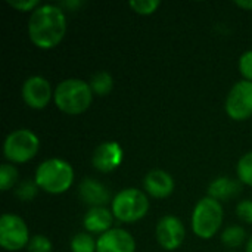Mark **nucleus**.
I'll use <instances>...</instances> for the list:
<instances>
[{
  "instance_id": "nucleus-1",
  "label": "nucleus",
  "mask_w": 252,
  "mask_h": 252,
  "mask_svg": "<svg viewBox=\"0 0 252 252\" xmlns=\"http://www.w3.org/2000/svg\"><path fill=\"white\" fill-rule=\"evenodd\" d=\"M66 31V18L56 4H43L32 10L28 21L31 41L43 50L56 47Z\"/></svg>"
},
{
  "instance_id": "nucleus-2",
  "label": "nucleus",
  "mask_w": 252,
  "mask_h": 252,
  "mask_svg": "<svg viewBox=\"0 0 252 252\" xmlns=\"http://www.w3.org/2000/svg\"><path fill=\"white\" fill-rule=\"evenodd\" d=\"M53 100L62 112L78 115L92 105L93 92L89 83L78 78H68L58 84L53 92Z\"/></svg>"
},
{
  "instance_id": "nucleus-3",
  "label": "nucleus",
  "mask_w": 252,
  "mask_h": 252,
  "mask_svg": "<svg viewBox=\"0 0 252 252\" xmlns=\"http://www.w3.org/2000/svg\"><path fill=\"white\" fill-rule=\"evenodd\" d=\"M34 182L37 183L38 189L47 193L59 195L71 188L74 182V170L63 159L50 158L37 167Z\"/></svg>"
},
{
  "instance_id": "nucleus-4",
  "label": "nucleus",
  "mask_w": 252,
  "mask_h": 252,
  "mask_svg": "<svg viewBox=\"0 0 252 252\" xmlns=\"http://www.w3.org/2000/svg\"><path fill=\"white\" fill-rule=\"evenodd\" d=\"M223 224V207L214 198L201 199L192 214L193 233L201 239H211Z\"/></svg>"
},
{
  "instance_id": "nucleus-5",
  "label": "nucleus",
  "mask_w": 252,
  "mask_h": 252,
  "mask_svg": "<svg viewBox=\"0 0 252 252\" xmlns=\"http://www.w3.org/2000/svg\"><path fill=\"white\" fill-rule=\"evenodd\" d=\"M149 210L148 196L136 188L123 189L112 199V214L123 223H134L146 216Z\"/></svg>"
},
{
  "instance_id": "nucleus-6",
  "label": "nucleus",
  "mask_w": 252,
  "mask_h": 252,
  "mask_svg": "<svg viewBox=\"0 0 252 252\" xmlns=\"http://www.w3.org/2000/svg\"><path fill=\"white\" fill-rule=\"evenodd\" d=\"M40 148V140L28 128H19L7 134L3 145L6 159L15 164H22L35 157Z\"/></svg>"
},
{
  "instance_id": "nucleus-7",
  "label": "nucleus",
  "mask_w": 252,
  "mask_h": 252,
  "mask_svg": "<svg viewBox=\"0 0 252 252\" xmlns=\"http://www.w3.org/2000/svg\"><path fill=\"white\" fill-rule=\"evenodd\" d=\"M30 242L25 221L15 214H3L0 219V245L6 251H21Z\"/></svg>"
},
{
  "instance_id": "nucleus-8",
  "label": "nucleus",
  "mask_w": 252,
  "mask_h": 252,
  "mask_svg": "<svg viewBox=\"0 0 252 252\" xmlns=\"http://www.w3.org/2000/svg\"><path fill=\"white\" fill-rule=\"evenodd\" d=\"M226 112L232 120L245 121L252 117V81L236 83L227 94Z\"/></svg>"
},
{
  "instance_id": "nucleus-9",
  "label": "nucleus",
  "mask_w": 252,
  "mask_h": 252,
  "mask_svg": "<svg viewBox=\"0 0 252 252\" xmlns=\"http://www.w3.org/2000/svg\"><path fill=\"white\" fill-rule=\"evenodd\" d=\"M185 236V226L182 220L174 216H165L157 224V241L165 251L177 250L183 244Z\"/></svg>"
},
{
  "instance_id": "nucleus-10",
  "label": "nucleus",
  "mask_w": 252,
  "mask_h": 252,
  "mask_svg": "<svg viewBox=\"0 0 252 252\" xmlns=\"http://www.w3.org/2000/svg\"><path fill=\"white\" fill-rule=\"evenodd\" d=\"M52 96L53 93H52L50 83L40 75L30 77L28 80H25L22 86V99L32 109L46 108Z\"/></svg>"
},
{
  "instance_id": "nucleus-11",
  "label": "nucleus",
  "mask_w": 252,
  "mask_h": 252,
  "mask_svg": "<svg viewBox=\"0 0 252 252\" xmlns=\"http://www.w3.org/2000/svg\"><path fill=\"white\" fill-rule=\"evenodd\" d=\"M123 157H124L123 148L117 142L109 140L100 143L94 149L92 157V164L100 173H111L121 165Z\"/></svg>"
},
{
  "instance_id": "nucleus-12",
  "label": "nucleus",
  "mask_w": 252,
  "mask_h": 252,
  "mask_svg": "<svg viewBox=\"0 0 252 252\" xmlns=\"http://www.w3.org/2000/svg\"><path fill=\"white\" fill-rule=\"evenodd\" d=\"M136 242L124 229H111L96 241V252H134Z\"/></svg>"
},
{
  "instance_id": "nucleus-13",
  "label": "nucleus",
  "mask_w": 252,
  "mask_h": 252,
  "mask_svg": "<svg viewBox=\"0 0 252 252\" xmlns=\"http://www.w3.org/2000/svg\"><path fill=\"white\" fill-rule=\"evenodd\" d=\"M143 186H145V190L151 196H154L157 199H162L173 193L174 180L168 173H165L162 170H152L145 176Z\"/></svg>"
},
{
  "instance_id": "nucleus-14",
  "label": "nucleus",
  "mask_w": 252,
  "mask_h": 252,
  "mask_svg": "<svg viewBox=\"0 0 252 252\" xmlns=\"http://www.w3.org/2000/svg\"><path fill=\"white\" fill-rule=\"evenodd\" d=\"M112 220H114L112 211H109L105 207H94L86 213V216L83 219V224L87 232L103 235L108 230H111Z\"/></svg>"
},
{
  "instance_id": "nucleus-15",
  "label": "nucleus",
  "mask_w": 252,
  "mask_h": 252,
  "mask_svg": "<svg viewBox=\"0 0 252 252\" xmlns=\"http://www.w3.org/2000/svg\"><path fill=\"white\" fill-rule=\"evenodd\" d=\"M78 192H80V196L81 199L92 205V208L94 207H103L105 204H108L109 201V192L108 189L97 180L94 179H84L78 188Z\"/></svg>"
},
{
  "instance_id": "nucleus-16",
  "label": "nucleus",
  "mask_w": 252,
  "mask_h": 252,
  "mask_svg": "<svg viewBox=\"0 0 252 252\" xmlns=\"http://www.w3.org/2000/svg\"><path fill=\"white\" fill-rule=\"evenodd\" d=\"M241 183L236 180H232L229 177H219L216 179L210 188H208V196L220 201H229L232 198H235L236 195L241 193Z\"/></svg>"
},
{
  "instance_id": "nucleus-17",
  "label": "nucleus",
  "mask_w": 252,
  "mask_h": 252,
  "mask_svg": "<svg viewBox=\"0 0 252 252\" xmlns=\"http://www.w3.org/2000/svg\"><path fill=\"white\" fill-rule=\"evenodd\" d=\"M90 89L93 92V94H97V96H106L111 93L112 87H114V80L111 77L109 72L106 71H100V72H96L90 81Z\"/></svg>"
},
{
  "instance_id": "nucleus-18",
  "label": "nucleus",
  "mask_w": 252,
  "mask_h": 252,
  "mask_svg": "<svg viewBox=\"0 0 252 252\" xmlns=\"http://www.w3.org/2000/svg\"><path fill=\"white\" fill-rule=\"evenodd\" d=\"M245 238H247V233L244 227L241 226H230L221 233V242L229 248L241 247L245 242Z\"/></svg>"
},
{
  "instance_id": "nucleus-19",
  "label": "nucleus",
  "mask_w": 252,
  "mask_h": 252,
  "mask_svg": "<svg viewBox=\"0 0 252 252\" xmlns=\"http://www.w3.org/2000/svg\"><path fill=\"white\" fill-rule=\"evenodd\" d=\"M72 252H96V242L89 233H77L71 241Z\"/></svg>"
},
{
  "instance_id": "nucleus-20",
  "label": "nucleus",
  "mask_w": 252,
  "mask_h": 252,
  "mask_svg": "<svg viewBox=\"0 0 252 252\" xmlns=\"http://www.w3.org/2000/svg\"><path fill=\"white\" fill-rule=\"evenodd\" d=\"M236 173L241 183H245L248 186H252V152L245 154L236 167Z\"/></svg>"
},
{
  "instance_id": "nucleus-21",
  "label": "nucleus",
  "mask_w": 252,
  "mask_h": 252,
  "mask_svg": "<svg viewBox=\"0 0 252 252\" xmlns=\"http://www.w3.org/2000/svg\"><path fill=\"white\" fill-rule=\"evenodd\" d=\"M18 182V170L12 164H3L0 168V189L3 192L12 189Z\"/></svg>"
},
{
  "instance_id": "nucleus-22",
  "label": "nucleus",
  "mask_w": 252,
  "mask_h": 252,
  "mask_svg": "<svg viewBox=\"0 0 252 252\" xmlns=\"http://www.w3.org/2000/svg\"><path fill=\"white\" fill-rule=\"evenodd\" d=\"M159 0H133L130 1V7L139 15H151L159 7Z\"/></svg>"
},
{
  "instance_id": "nucleus-23",
  "label": "nucleus",
  "mask_w": 252,
  "mask_h": 252,
  "mask_svg": "<svg viewBox=\"0 0 252 252\" xmlns=\"http://www.w3.org/2000/svg\"><path fill=\"white\" fill-rule=\"evenodd\" d=\"M37 183L35 182H31V180H24L22 183H19L18 189H16V196L21 199V201H25V202H30L34 199V196L37 195Z\"/></svg>"
},
{
  "instance_id": "nucleus-24",
  "label": "nucleus",
  "mask_w": 252,
  "mask_h": 252,
  "mask_svg": "<svg viewBox=\"0 0 252 252\" xmlns=\"http://www.w3.org/2000/svg\"><path fill=\"white\" fill-rule=\"evenodd\" d=\"M27 250L28 252H52V242L43 235H35L30 239Z\"/></svg>"
},
{
  "instance_id": "nucleus-25",
  "label": "nucleus",
  "mask_w": 252,
  "mask_h": 252,
  "mask_svg": "<svg viewBox=\"0 0 252 252\" xmlns=\"http://www.w3.org/2000/svg\"><path fill=\"white\" fill-rule=\"evenodd\" d=\"M239 69L245 80L252 81V50H247L239 59Z\"/></svg>"
},
{
  "instance_id": "nucleus-26",
  "label": "nucleus",
  "mask_w": 252,
  "mask_h": 252,
  "mask_svg": "<svg viewBox=\"0 0 252 252\" xmlns=\"http://www.w3.org/2000/svg\"><path fill=\"white\" fill-rule=\"evenodd\" d=\"M236 214L242 221L252 224V199L241 201L236 207Z\"/></svg>"
},
{
  "instance_id": "nucleus-27",
  "label": "nucleus",
  "mask_w": 252,
  "mask_h": 252,
  "mask_svg": "<svg viewBox=\"0 0 252 252\" xmlns=\"http://www.w3.org/2000/svg\"><path fill=\"white\" fill-rule=\"evenodd\" d=\"M7 4L19 12H30L32 9H37L38 0H7Z\"/></svg>"
},
{
  "instance_id": "nucleus-28",
  "label": "nucleus",
  "mask_w": 252,
  "mask_h": 252,
  "mask_svg": "<svg viewBox=\"0 0 252 252\" xmlns=\"http://www.w3.org/2000/svg\"><path fill=\"white\" fill-rule=\"evenodd\" d=\"M236 6L247 9V10H252V1H236Z\"/></svg>"
},
{
  "instance_id": "nucleus-29",
  "label": "nucleus",
  "mask_w": 252,
  "mask_h": 252,
  "mask_svg": "<svg viewBox=\"0 0 252 252\" xmlns=\"http://www.w3.org/2000/svg\"><path fill=\"white\" fill-rule=\"evenodd\" d=\"M63 4L68 6V7H74V6H78V4H81V3H80V1H71V3L66 1V3H63Z\"/></svg>"
},
{
  "instance_id": "nucleus-30",
  "label": "nucleus",
  "mask_w": 252,
  "mask_h": 252,
  "mask_svg": "<svg viewBox=\"0 0 252 252\" xmlns=\"http://www.w3.org/2000/svg\"><path fill=\"white\" fill-rule=\"evenodd\" d=\"M245 252H252V238L248 241L247 244V248H245Z\"/></svg>"
}]
</instances>
